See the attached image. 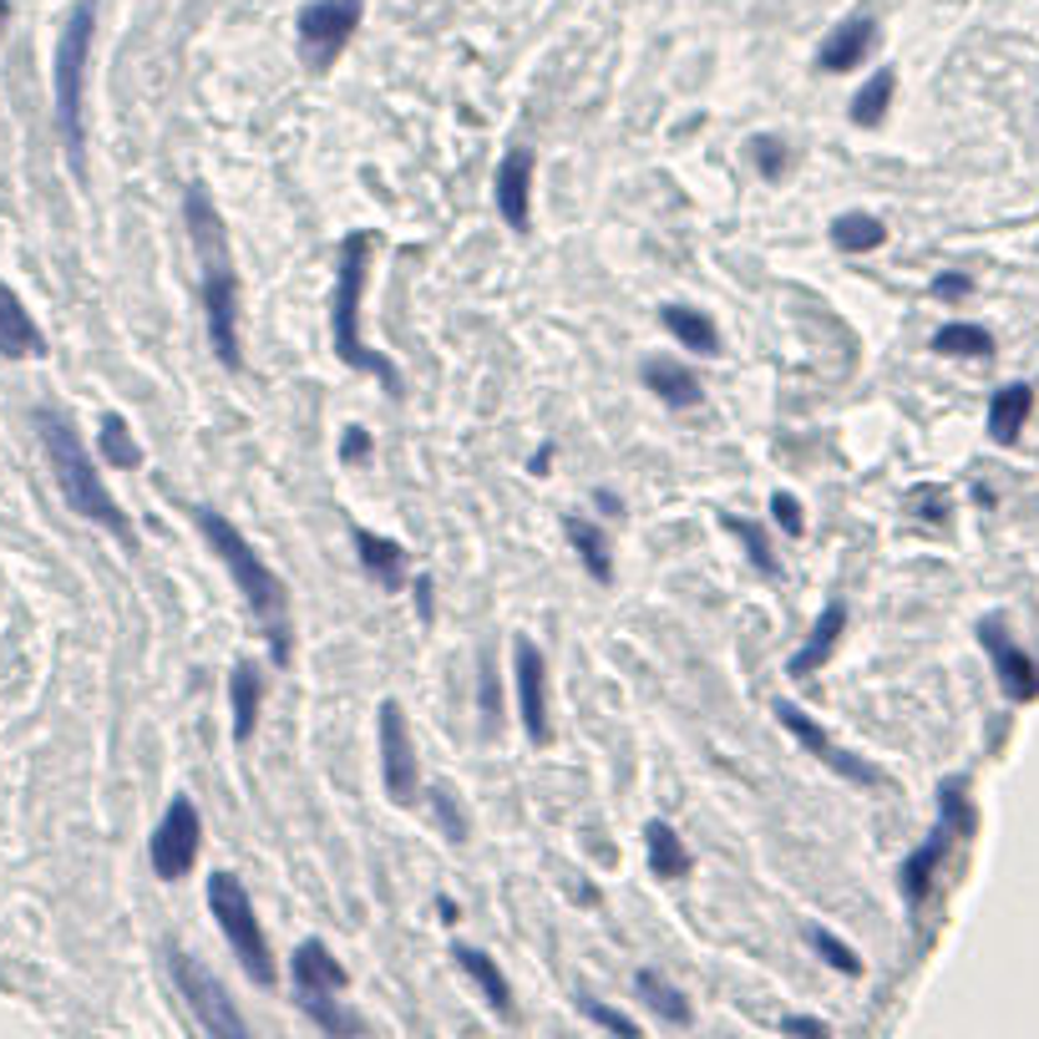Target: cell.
<instances>
[{
    "instance_id": "obj_1",
    "label": "cell",
    "mask_w": 1039,
    "mask_h": 1039,
    "mask_svg": "<svg viewBox=\"0 0 1039 1039\" xmlns=\"http://www.w3.org/2000/svg\"><path fill=\"white\" fill-rule=\"evenodd\" d=\"M193 523H198V533L208 538V548L218 553V563L228 568V578H234V588L244 594V604H249V614L259 619V629L269 634L275 665H285L289 659V594H285V584H279V574L254 553V543L244 538L224 513L193 507Z\"/></svg>"
},
{
    "instance_id": "obj_2",
    "label": "cell",
    "mask_w": 1039,
    "mask_h": 1039,
    "mask_svg": "<svg viewBox=\"0 0 1039 1039\" xmlns=\"http://www.w3.org/2000/svg\"><path fill=\"white\" fill-rule=\"evenodd\" d=\"M37 431H41V446H47V462H51V477H56V487H61V497H66V507H72L76 517H86V523H96V527H107L117 543H137L132 538V523H127V513H122L117 502H112V492H107V482L96 477V466H92V452L82 446V436H76V426L61 411H51V407H41L37 411Z\"/></svg>"
},
{
    "instance_id": "obj_3",
    "label": "cell",
    "mask_w": 1039,
    "mask_h": 1039,
    "mask_svg": "<svg viewBox=\"0 0 1039 1039\" xmlns=\"http://www.w3.org/2000/svg\"><path fill=\"white\" fill-rule=\"evenodd\" d=\"M371 249H376V234L371 228H356L346 234L340 244V259H335V295H330V340H335V356L346 360L350 371H366L385 385V391H401V376L385 356H376L360 335V295H366V269H371Z\"/></svg>"
},
{
    "instance_id": "obj_4",
    "label": "cell",
    "mask_w": 1039,
    "mask_h": 1039,
    "mask_svg": "<svg viewBox=\"0 0 1039 1039\" xmlns=\"http://www.w3.org/2000/svg\"><path fill=\"white\" fill-rule=\"evenodd\" d=\"M92 37H96V6H76L61 25L56 41V72H51V86H56V127H61V147L72 157L76 173H86L82 147H86V56H92Z\"/></svg>"
},
{
    "instance_id": "obj_5",
    "label": "cell",
    "mask_w": 1039,
    "mask_h": 1039,
    "mask_svg": "<svg viewBox=\"0 0 1039 1039\" xmlns=\"http://www.w3.org/2000/svg\"><path fill=\"white\" fill-rule=\"evenodd\" d=\"M208 913L218 918V933H224V944L234 948L239 968L259 984V989H269V984H275V954H269V938H264V923H259V913H254L249 887L234 873H214L208 877Z\"/></svg>"
},
{
    "instance_id": "obj_6",
    "label": "cell",
    "mask_w": 1039,
    "mask_h": 1039,
    "mask_svg": "<svg viewBox=\"0 0 1039 1039\" xmlns=\"http://www.w3.org/2000/svg\"><path fill=\"white\" fill-rule=\"evenodd\" d=\"M289 974H295V999L299 1009L315 1019V1025L325 1029V1035H356V1029H366L356 1015H350L346 1004H340V994H346L350 974L346 964L330 954V948L320 944V938H305V944L295 948V964H289Z\"/></svg>"
},
{
    "instance_id": "obj_7",
    "label": "cell",
    "mask_w": 1039,
    "mask_h": 1039,
    "mask_svg": "<svg viewBox=\"0 0 1039 1039\" xmlns=\"http://www.w3.org/2000/svg\"><path fill=\"white\" fill-rule=\"evenodd\" d=\"M958 832H968L964 781H944V786H938V826H933L928 842H923V847L913 852L908 862H903V873H897V883H903V897H908V908H918L923 897H928L933 877H938V867H944L948 847L958 842Z\"/></svg>"
},
{
    "instance_id": "obj_8",
    "label": "cell",
    "mask_w": 1039,
    "mask_h": 1039,
    "mask_svg": "<svg viewBox=\"0 0 1039 1039\" xmlns=\"http://www.w3.org/2000/svg\"><path fill=\"white\" fill-rule=\"evenodd\" d=\"M198 847H204V816L188 796L167 801L163 822L153 826V842H147V857H153V873L163 883H183L198 862Z\"/></svg>"
},
{
    "instance_id": "obj_9",
    "label": "cell",
    "mask_w": 1039,
    "mask_h": 1039,
    "mask_svg": "<svg viewBox=\"0 0 1039 1039\" xmlns=\"http://www.w3.org/2000/svg\"><path fill=\"white\" fill-rule=\"evenodd\" d=\"M173 984L183 989V999H188L193 1019H198V1029L214 1039H244L249 1035V1025H244V1015L234 1009V999H228V989L208 974L198 958L188 954H173Z\"/></svg>"
},
{
    "instance_id": "obj_10",
    "label": "cell",
    "mask_w": 1039,
    "mask_h": 1039,
    "mask_svg": "<svg viewBox=\"0 0 1039 1039\" xmlns=\"http://www.w3.org/2000/svg\"><path fill=\"white\" fill-rule=\"evenodd\" d=\"M204 320H208V346H214L224 371H244L239 350V279L224 259H208L204 269Z\"/></svg>"
},
{
    "instance_id": "obj_11",
    "label": "cell",
    "mask_w": 1039,
    "mask_h": 1039,
    "mask_svg": "<svg viewBox=\"0 0 1039 1039\" xmlns=\"http://www.w3.org/2000/svg\"><path fill=\"white\" fill-rule=\"evenodd\" d=\"M360 11H366V0H310L299 11V51H305V61H310L315 72L335 66V56L356 37Z\"/></svg>"
},
{
    "instance_id": "obj_12",
    "label": "cell",
    "mask_w": 1039,
    "mask_h": 1039,
    "mask_svg": "<svg viewBox=\"0 0 1039 1039\" xmlns=\"http://www.w3.org/2000/svg\"><path fill=\"white\" fill-rule=\"evenodd\" d=\"M381 776H385V796L395 806H411L421 796V765H416V745H411V726L407 710L385 700L381 706Z\"/></svg>"
},
{
    "instance_id": "obj_13",
    "label": "cell",
    "mask_w": 1039,
    "mask_h": 1039,
    "mask_svg": "<svg viewBox=\"0 0 1039 1039\" xmlns=\"http://www.w3.org/2000/svg\"><path fill=\"white\" fill-rule=\"evenodd\" d=\"M513 675H517V720H523L527 741L533 745H548L553 726H548V659L543 649L517 634L513 639Z\"/></svg>"
},
{
    "instance_id": "obj_14",
    "label": "cell",
    "mask_w": 1039,
    "mask_h": 1039,
    "mask_svg": "<svg viewBox=\"0 0 1039 1039\" xmlns=\"http://www.w3.org/2000/svg\"><path fill=\"white\" fill-rule=\"evenodd\" d=\"M776 720H781V726L791 730V735H796L801 745H806V751L816 755V761H822V765H832L836 776L857 781V786H877V771H873V765L862 761V755H852L847 745H836L832 735H826V730L816 726L812 716H801V710L791 706V700H781V706H776Z\"/></svg>"
},
{
    "instance_id": "obj_15",
    "label": "cell",
    "mask_w": 1039,
    "mask_h": 1039,
    "mask_svg": "<svg viewBox=\"0 0 1039 1039\" xmlns=\"http://www.w3.org/2000/svg\"><path fill=\"white\" fill-rule=\"evenodd\" d=\"M533 167H538V153L533 147H513L497 163V178H492L502 224L517 228V234H527V224H533Z\"/></svg>"
},
{
    "instance_id": "obj_16",
    "label": "cell",
    "mask_w": 1039,
    "mask_h": 1039,
    "mask_svg": "<svg viewBox=\"0 0 1039 1039\" xmlns=\"http://www.w3.org/2000/svg\"><path fill=\"white\" fill-rule=\"evenodd\" d=\"M979 645L989 649L994 675H999L1004 695H1009V700H1035V695H1039V669H1035V659H1029L1025 649L1009 639V629H1004L999 619H984L979 624Z\"/></svg>"
},
{
    "instance_id": "obj_17",
    "label": "cell",
    "mask_w": 1039,
    "mask_h": 1039,
    "mask_svg": "<svg viewBox=\"0 0 1039 1039\" xmlns=\"http://www.w3.org/2000/svg\"><path fill=\"white\" fill-rule=\"evenodd\" d=\"M873 47H877V21L873 16H852V21H842L832 37L816 47V66L832 72V76H842V72H852V66H862V61L873 56Z\"/></svg>"
},
{
    "instance_id": "obj_18",
    "label": "cell",
    "mask_w": 1039,
    "mask_h": 1039,
    "mask_svg": "<svg viewBox=\"0 0 1039 1039\" xmlns=\"http://www.w3.org/2000/svg\"><path fill=\"white\" fill-rule=\"evenodd\" d=\"M0 356L6 360H41L47 356V335H41V325L31 320V310H25L21 295H16L6 279H0Z\"/></svg>"
},
{
    "instance_id": "obj_19",
    "label": "cell",
    "mask_w": 1039,
    "mask_h": 1039,
    "mask_svg": "<svg viewBox=\"0 0 1039 1039\" xmlns=\"http://www.w3.org/2000/svg\"><path fill=\"white\" fill-rule=\"evenodd\" d=\"M842 629H847V604H826L822 614H816L812 634H806V645L791 655L786 675H796V680H806V675H816V669L832 659V649L842 645Z\"/></svg>"
},
{
    "instance_id": "obj_20",
    "label": "cell",
    "mask_w": 1039,
    "mask_h": 1039,
    "mask_svg": "<svg viewBox=\"0 0 1039 1039\" xmlns=\"http://www.w3.org/2000/svg\"><path fill=\"white\" fill-rule=\"evenodd\" d=\"M452 958L462 964L466 979L482 989V999L492 1004V1015H497V1019H513L517 1015V1009H513V984H507V974L497 968V958L482 954V948H472V944H456Z\"/></svg>"
},
{
    "instance_id": "obj_21",
    "label": "cell",
    "mask_w": 1039,
    "mask_h": 1039,
    "mask_svg": "<svg viewBox=\"0 0 1039 1039\" xmlns=\"http://www.w3.org/2000/svg\"><path fill=\"white\" fill-rule=\"evenodd\" d=\"M645 385L659 395V401H665V407H675V411H690V407H700V401H706V391H700L695 371H685L680 360H669V356L645 360Z\"/></svg>"
},
{
    "instance_id": "obj_22",
    "label": "cell",
    "mask_w": 1039,
    "mask_h": 1039,
    "mask_svg": "<svg viewBox=\"0 0 1039 1039\" xmlns=\"http://www.w3.org/2000/svg\"><path fill=\"white\" fill-rule=\"evenodd\" d=\"M259 700H264V675L254 659H239L228 675V706H234V741H249L259 726Z\"/></svg>"
},
{
    "instance_id": "obj_23",
    "label": "cell",
    "mask_w": 1039,
    "mask_h": 1039,
    "mask_svg": "<svg viewBox=\"0 0 1039 1039\" xmlns=\"http://www.w3.org/2000/svg\"><path fill=\"white\" fill-rule=\"evenodd\" d=\"M1029 411H1035V391H1029L1025 381L999 385L994 401H989V436L999 446H1015L1019 431H1025V421H1029Z\"/></svg>"
},
{
    "instance_id": "obj_24",
    "label": "cell",
    "mask_w": 1039,
    "mask_h": 1039,
    "mask_svg": "<svg viewBox=\"0 0 1039 1039\" xmlns=\"http://www.w3.org/2000/svg\"><path fill=\"white\" fill-rule=\"evenodd\" d=\"M356 553H360V568L381 588H401V578H407V548L395 538H376L371 527H356Z\"/></svg>"
},
{
    "instance_id": "obj_25",
    "label": "cell",
    "mask_w": 1039,
    "mask_h": 1039,
    "mask_svg": "<svg viewBox=\"0 0 1039 1039\" xmlns=\"http://www.w3.org/2000/svg\"><path fill=\"white\" fill-rule=\"evenodd\" d=\"M645 847H649V873H655V877H665V883L690 877L695 857H690V847H685L680 832H675L665 816H655V822L645 826Z\"/></svg>"
},
{
    "instance_id": "obj_26",
    "label": "cell",
    "mask_w": 1039,
    "mask_h": 1039,
    "mask_svg": "<svg viewBox=\"0 0 1039 1039\" xmlns=\"http://www.w3.org/2000/svg\"><path fill=\"white\" fill-rule=\"evenodd\" d=\"M665 330L680 340V350H695V356H720V330L706 310H690V305H665L659 310Z\"/></svg>"
},
{
    "instance_id": "obj_27",
    "label": "cell",
    "mask_w": 1039,
    "mask_h": 1039,
    "mask_svg": "<svg viewBox=\"0 0 1039 1039\" xmlns=\"http://www.w3.org/2000/svg\"><path fill=\"white\" fill-rule=\"evenodd\" d=\"M634 989H639V999H645L649 1009L665 1019V1025H680V1029L695 1025V1009L685 1004V994L675 989L665 974H655V968H639V974H634Z\"/></svg>"
},
{
    "instance_id": "obj_28",
    "label": "cell",
    "mask_w": 1039,
    "mask_h": 1039,
    "mask_svg": "<svg viewBox=\"0 0 1039 1039\" xmlns=\"http://www.w3.org/2000/svg\"><path fill=\"white\" fill-rule=\"evenodd\" d=\"M563 533H568V543H574V553L584 558L588 574H594L598 584H609L614 563H609V543L598 538V527L588 523V517H563Z\"/></svg>"
},
{
    "instance_id": "obj_29",
    "label": "cell",
    "mask_w": 1039,
    "mask_h": 1039,
    "mask_svg": "<svg viewBox=\"0 0 1039 1039\" xmlns=\"http://www.w3.org/2000/svg\"><path fill=\"white\" fill-rule=\"evenodd\" d=\"M883 239H887V228H883V218H873V214H842L832 224V244L842 254L883 249Z\"/></svg>"
},
{
    "instance_id": "obj_30",
    "label": "cell",
    "mask_w": 1039,
    "mask_h": 1039,
    "mask_svg": "<svg viewBox=\"0 0 1039 1039\" xmlns=\"http://www.w3.org/2000/svg\"><path fill=\"white\" fill-rule=\"evenodd\" d=\"M933 350H938V356H968V360H984V356H994V335L984 330V325L954 320V325H944V330L933 335Z\"/></svg>"
},
{
    "instance_id": "obj_31",
    "label": "cell",
    "mask_w": 1039,
    "mask_h": 1039,
    "mask_svg": "<svg viewBox=\"0 0 1039 1039\" xmlns=\"http://www.w3.org/2000/svg\"><path fill=\"white\" fill-rule=\"evenodd\" d=\"M893 86H897L893 66H883V72L873 76V82H867L857 96H852V122H857V127H877V122L887 117V102H893Z\"/></svg>"
},
{
    "instance_id": "obj_32",
    "label": "cell",
    "mask_w": 1039,
    "mask_h": 1039,
    "mask_svg": "<svg viewBox=\"0 0 1039 1039\" xmlns=\"http://www.w3.org/2000/svg\"><path fill=\"white\" fill-rule=\"evenodd\" d=\"M102 456H107L117 472H132V466H143V446L132 442V426L122 416H107L102 421Z\"/></svg>"
},
{
    "instance_id": "obj_33",
    "label": "cell",
    "mask_w": 1039,
    "mask_h": 1039,
    "mask_svg": "<svg viewBox=\"0 0 1039 1039\" xmlns=\"http://www.w3.org/2000/svg\"><path fill=\"white\" fill-rule=\"evenodd\" d=\"M726 527H730V533H735V538L745 543V553H751V563H755V568H761L765 578H776V574H781V563L771 558V543L761 538V527H755V523H745V517H726Z\"/></svg>"
},
{
    "instance_id": "obj_34",
    "label": "cell",
    "mask_w": 1039,
    "mask_h": 1039,
    "mask_svg": "<svg viewBox=\"0 0 1039 1039\" xmlns=\"http://www.w3.org/2000/svg\"><path fill=\"white\" fill-rule=\"evenodd\" d=\"M812 948H816V954H822L832 968H842V974H852V979H857V974H862V958L852 954V948L842 944V938H832V933H826V928H812Z\"/></svg>"
},
{
    "instance_id": "obj_35",
    "label": "cell",
    "mask_w": 1039,
    "mask_h": 1039,
    "mask_svg": "<svg viewBox=\"0 0 1039 1039\" xmlns=\"http://www.w3.org/2000/svg\"><path fill=\"white\" fill-rule=\"evenodd\" d=\"M431 806H436V816H442V832L452 836V842H466V816H462V806H456V796H452L446 781L431 786Z\"/></svg>"
},
{
    "instance_id": "obj_36",
    "label": "cell",
    "mask_w": 1039,
    "mask_h": 1039,
    "mask_svg": "<svg viewBox=\"0 0 1039 1039\" xmlns=\"http://www.w3.org/2000/svg\"><path fill=\"white\" fill-rule=\"evenodd\" d=\"M578 1009H584V1019L588 1025H598V1029H614V1035H639V1025H634L629 1015H619V1009H609V1004H598V999H588V994H578Z\"/></svg>"
},
{
    "instance_id": "obj_37",
    "label": "cell",
    "mask_w": 1039,
    "mask_h": 1039,
    "mask_svg": "<svg viewBox=\"0 0 1039 1039\" xmlns=\"http://www.w3.org/2000/svg\"><path fill=\"white\" fill-rule=\"evenodd\" d=\"M755 167H761L765 178L776 183V178H786V163H791V147L781 143V137H755Z\"/></svg>"
},
{
    "instance_id": "obj_38",
    "label": "cell",
    "mask_w": 1039,
    "mask_h": 1039,
    "mask_svg": "<svg viewBox=\"0 0 1039 1039\" xmlns=\"http://www.w3.org/2000/svg\"><path fill=\"white\" fill-rule=\"evenodd\" d=\"M771 513H776V523H781V533H786V538H801L806 513H801V502L791 497V492H776V497H771Z\"/></svg>"
},
{
    "instance_id": "obj_39",
    "label": "cell",
    "mask_w": 1039,
    "mask_h": 1039,
    "mask_svg": "<svg viewBox=\"0 0 1039 1039\" xmlns=\"http://www.w3.org/2000/svg\"><path fill=\"white\" fill-rule=\"evenodd\" d=\"M340 456H346V462H366V456H371V431L350 426L346 442H340Z\"/></svg>"
},
{
    "instance_id": "obj_40",
    "label": "cell",
    "mask_w": 1039,
    "mask_h": 1039,
    "mask_svg": "<svg viewBox=\"0 0 1039 1039\" xmlns=\"http://www.w3.org/2000/svg\"><path fill=\"white\" fill-rule=\"evenodd\" d=\"M781 1029H786V1035H812V1039H826V1035H832L822 1019H806V1015H786V1019H781Z\"/></svg>"
},
{
    "instance_id": "obj_41",
    "label": "cell",
    "mask_w": 1039,
    "mask_h": 1039,
    "mask_svg": "<svg viewBox=\"0 0 1039 1039\" xmlns=\"http://www.w3.org/2000/svg\"><path fill=\"white\" fill-rule=\"evenodd\" d=\"M482 710H487V726H497V675H482Z\"/></svg>"
},
{
    "instance_id": "obj_42",
    "label": "cell",
    "mask_w": 1039,
    "mask_h": 1039,
    "mask_svg": "<svg viewBox=\"0 0 1039 1039\" xmlns=\"http://www.w3.org/2000/svg\"><path fill=\"white\" fill-rule=\"evenodd\" d=\"M933 295H938V299H958V295H968V279H964V275L933 279Z\"/></svg>"
},
{
    "instance_id": "obj_43",
    "label": "cell",
    "mask_w": 1039,
    "mask_h": 1039,
    "mask_svg": "<svg viewBox=\"0 0 1039 1039\" xmlns=\"http://www.w3.org/2000/svg\"><path fill=\"white\" fill-rule=\"evenodd\" d=\"M6 21H11V0H0V31H6Z\"/></svg>"
}]
</instances>
